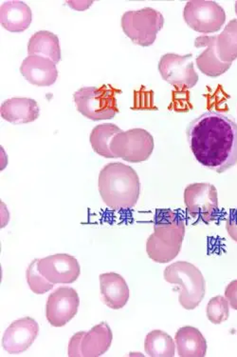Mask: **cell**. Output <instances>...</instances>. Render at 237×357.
Returning a JSON list of instances; mask_svg holds the SVG:
<instances>
[{
  "instance_id": "6da1fadb",
  "label": "cell",
  "mask_w": 237,
  "mask_h": 357,
  "mask_svg": "<svg viewBox=\"0 0 237 357\" xmlns=\"http://www.w3.org/2000/svg\"><path fill=\"white\" fill-rule=\"evenodd\" d=\"M187 139L195 160L218 174L237 164V123L231 117L209 111L190 122Z\"/></svg>"
},
{
  "instance_id": "7a4b0ae2",
  "label": "cell",
  "mask_w": 237,
  "mask_h": 357,
  "mask_svg": "<svg viewBox=\"0 0 237 357\" xmlns=\"http://www.w3.org/2000/svg\"><path fill=\"white\" fill-rule=\"evenodd\" d=\"M99 192L104 202L112 210L131 209L140 192L139 176L126 164L109 163L99 174Z\"/></svg>"
},
{
  "instance_id": "3957f363",
  "label": "cell",
  "mask_w": 237,
  "mask_h": 357,
  "mask_svg": "<svg viewBox=\"0 0 237 357\" xmlns=\"http://www.w3.org/2000/svg\"><path fill=\"white\" fill-rule=\"evenodd\" d=\"M185 236V220L174 211L158 209L154 216V233L148 237L147 252L153 261L168 263L178 257Z\"/></svg>"
},
{
  "instance_id": "277c9868",
  "label": "cell",
  "mask_w": 237,
  "mask_h": 357,
  "mask_svg": "<svg viewBox=\"0 0 237 357\" xmlns=\"http://www.w3.org/2000/svg\"><path fill=\"white\" fill-rule=\"evenodd\" d=\"M163 278L179 285V301L185 310L197 308L206 293V281L199 268L186 261L174 262L164 270Z\"/></svg>"
},
{
  "instance_id": "5b68a950",
  "label": "cell",
  "mask_w": 237,
  "mask_h": 357,
  "mask_svg": "<svg viewBox=\"0 0 237 357\" xmlns=\"http://www.w3.org/2000/svg\"><path fill=\"white\" fill-rule=\"evenodd\" d=\"M77 111L93 121L113 119L119 113L116 90L111 86L81 88L74 93Z\"/></svg>"
},
{
  "instance_id": "8992f818",
  "label": "cell",
  "mask_w": 237,
  "mask_h": 357,
  "mask_svg": "<svg viewBox=\"0 0 237 357\" xmlns=\"http://www.w3.org/2000/svg\"><path fill=\"white\" fill-rule=\"evenodd\" d=\"M164 24L163 15L153 8L129 11L122 17V28L127 38L142 47L152 45Z\"/></svg>"
},
{
  "instance_id": "52a82bcc",
  "label": "cell",
  "mask_w": 237,
  "mask_h": 357,
  "mask_svg": "<svg viewBox=\"0 0 237 357\" xmlns=\"http://www.w3.org/2000/svg\"><path fill=\"white\" fill-rule=\"evenodd\" d=\"M155 143L149 132L143 129H131L121 132L113 138L111 152L115 158H122L130 163L147 161L152 155Z\"/></svg>"
},
{
  "instance_id": "ba28073f",
  "label": "cell",
  "mask_w": 237,
  "mask_h": 357,
  "mask_svg": "<svg viewBox=\"0 0 237 357\" xmlns=\"http://www.w3.org/2000/svg\"><path fill=\"white\" fill-rule=\"evenodd\" d=\"M183 18L195 32L213 33L220 31L226 22L225 11L210 0H192L184 8Z\"/></svg>"
},
{
  "instance_id": "9c48e42d",
  "label": "cell",
  "mask_w": 237,
  "mask_h": 357,
  "mask_svg": "<svg viewBox=\"0 0 237 357\" xmlns=\"http://www.w3.org/2000/svg\"><path fill=\"white\" fill-rule=\"evenodd\" d=\"M111 327L101 322L88 332H79L72 336L69 343L70 357H98L104 356L112 343Z\"/></svg>"
},
{
  "instance_id": "30bf717a",
  "label": "cell",
  "mask_w": 237,
  "mask_h": 357,
  "mask_svg": "<svg viewBox=\"0 0 237 357\" xmlns=\"http://www.w3.org/2000/svg\"><path fill=\"white\" fill-rule=\"evenodd\" d=\"M187 213L205 223L215 220L218 213V190L209 183H193L184 191Z\"/></svg>"
},
{
  "instance_id": "8fae6325",
  "label": "cell",
  "mask_w": 237,
  "mask_h": 357,
  "mask_svg": "<svg viewBox=\"0 0 237 357\" xmlns=\"http://www.w3.org/2000/svg\"><path fill=\"white\" fill-rule=\"evenodd\" d=\"M193 54L179 56L166 54L161 57L158 71L161 77L169 84L181 89H191L199 82V75L193 63Z\"/></svg>"
},
{
  "instance_id": "7c38bea8",
  "label": "cell",
  "mask_w": 237,
  "mask_h": 357,
  "mask_svg": "<svg viewBox=\"0 0 237 357\" xmlns=\"http://www.w3.org/2000/svg\"><path fill=\"white\" fill-rule=\"evenodd\" d=\"M79 305V296L74 289L60 287L47 301V320L53 327H63L77 314Z\"/></svg>"
},
{
  "instance_id": "4fadbf2b",
  "label": "cell",
  "mask_w": 237,
  "mask_h": 357,
  "mask_svg": "<svg viewBox=\"0 0 237 357\" xmlns=\"http://www.w3.org/2000/svg\"><path fill=\"white\" fill-rule=\"evenodd\" d=\"M38 266L41 275L53 284L74 283L81 273L78 260L67 254H57L38 259Z\"/></svg>"
},
{
  "instance_id": "5bb4252c",
  "label": "cell",
  "mask_w": 237,
  "mask_h": 357,
  "mask_svg": "<svg viewBox=\"0 0 237 357\" xmlns=\"http://www.w3.org/2000/svg\"><path fill=\"white\" fill-rule=\"evenodd\" d=\"M39 326L32 317L15 320L5 331L2 345L7 353L19 354L27 351L38 337Z\"/></svg>"
},
{
  "instance_id": "9a60e30c",
  "label": "cell",
  "mask_w": 237,
  "mask_h": 357,
  "mask_svg": "<svg viewBox=\"0 0 237 357\" xmlns=\"http://www.w3.org/2000/svg\"><path fill=\"white\" fill-rule=\"evenodd\" d=\"M20 73L31 84L39 87L54 85L58 77L56 63L51 59L39 56H28L20 66Z\"/></svg>"
},
{
  "instance_id": "2e32d148",
  "label": "cell",
  "mask_w": 237,
  "mask_h": 357,
  "mask_svg": "<svg viewBox=\"0 0 237 357\" xmlns=\"http://www.w3.org/2000/svg\"><path fill=\"white\" fill-rule=\"evenodd\" d=\"M215 41L216 36H200L195 40L197 48H205L195 59L197 66L202 74L211 77H218L225 74L231 66V63L220 61L216 53Z\"/></svg>"
},
{
  "instance_id": "e0dca14e",
  "label": "cell",
  "mask_w": 237,
  "mask_h": 357,
  "mask_svg": "<svg viewBox=\"0 0 237 357\" xmlns=\"http://www.w3.org/2000/svg\"><path fill=\"white\" fill-rule=\"evenodd\" d=\"M101 301L112 310L126 306L130 296L129 286L122 275L116 273H103L99 276Z\"/></svg>"
},
{
  "instance_id": "ac0fdd59",
  "label": "cell",
  "mask_w": 237,
  "mask_h": 357,
  "mask_svg": "<svg viewBox=\"0 0 237 357\" xmlns=\"http://www.w3.org/2000/svg\"><path fill=\"white\" fill-rule=\"evenodd\" d=\"M0 114L2 119L10 123L26 124L38 119L40 109L35 99L14 98L7 99L2 103Z\"/></svg>"
},
{
  "instance_id": "d6986e66",
  "label": "cell",
  "mask_w": 237,
  "mask_h": 357,
  "mask_svg": "<svg viewBox=\"0 0 237 357\" xmlns=\"http://www.w3.org/2000/svg\"><path fill=\"white\" fill-rule=\"evenodd\" d=\"M0 20L2 27L9 32H24L33 22V12L24 2L11 0L1 5Z\"/></svg>"
},
{
  "instance_id": "ffe728a7",
  "label": "cell",
  "mask_w": 237,
  "mask_h": 357,
  "mask_svg": "<svg viewBox=\"0 0 237 357\" xmlns=\"http://www.w3.org/2000/svg\"><path fill=\"white\" fill-rule=\"evenodd\" d=\"M174 340L181 357H203L207 353V341L197 328L191 326L181 328Z\"/></svg>"
},
{
  "instance_id": "44dd1931",
  "label": "cell",
  "mask_w": 237,
  "mask_h": 357,
  "mask_svg": "<svg viewBox=\"0 0 237 357\" xmlns=\"http://www.w3.org/2000/svg\"><path fill=\"white\" fill-rule=\"evenodd\" d=\"M28 56H39L51 59L54 63L61 61V49L58 36L49 31H39L28 43Z\"/></svg>"
},
{
  "instance_id": "7402d4cb",
  "label": "cell",
  "mask_w": 237,
  "mask_h": 357,
  "mask_svg": "<svg viewBox=\"0 0 237 357\" xmlns=\"http://www.w3.org/2000/svg\"><path fill=\"white\" fill-rule=\"evenodd\" d=\"M215 48L221 61L233 63L237 59V20H231L216 36Z\"/></svg>"
},
{
  "instance_id": "603a6c76",
  "label": "cell",
  "mask_w": 237,
  "mask_h": 357,
  "mask_svg": "<svg viewBox=\"0 0 237 357\" xmlns=\"http://www.w3.org/2000/svg\"><path fill=\"white\" fill-rule=\"evenodd\" d=\"M121 132L122 130L115 124L97 125L91 131L90 138V144L95 152L106 158H115L111 152V144L113 138Z\"/></svg>"
},
{
  "instance_id": "cb8c5ba5",
  "label": "cell",
  "mask_w": 237,
  "mask_h": 357,
  "mask_svg": "<svg viewBox=\"0 0 237 357\" xmlns=\"http://www.w3.org/2000/svg\"><path fill=\"white\" fill-rule=\"evenodd\" d=\"M145 350L151 357H173L176 353V344L168 333L155 330L145 337Z\"/></svg>"
},
{
  "instance_id": "d4e9b609",
  "label": "cell",
  "mask_w": 237,
  "mask_h": 357,
  "mask_svg": "<svg viewBox=\"0 0 237 357\" xmlns=\"http://www.w3.org/2000/svg\"><path fill=\"white\" fill-rule=\"evenodd\" d=\"M208 319L213 324L218 325L225 322L230 317V304L226 297L218 296L211 298L206 309Z\"/></svg>"
},
{
  "instance_id": "484cf974",
  "label": "cell",
  "mask_w": 237,
  "mask_h": 357,
  "mask_svg": "<svg viewBox=\"0 0 237 357\" xmlns=\"http://www.w3.org/2000/svg\"><path fill=\"white\" fill-rule=\"evenodd\" d=\"M38 259H35L28 265L26 278L31 290L36 294H44L53 290L54 284L47 280L38 270Z\"/></svg>"
},
{
  "instance_id": "4316f807",
  "label": "cell",
  "mask_w": 237,
  "mask_h": 357,
  "mask_svg": "<svg viewBox=\"0 0 237 357\" xmlns=\"http://www.w3.org/2000/svg\"><path fill=\"white\" fill-rule=\"evenodd\" d=\"M226 230L231 238L237 242V209L230 211L226 221Z\"/></svg>"
},
{
  "instance_id": "83f0119b",
  "label": "cell",
  "mask_w": 237,
  "mask_h": 357,
  "mask_svg": "<svg viewBox=\"0 0 237 357\" xmlns=\"http://www.w3.org/2000/svg\"><path fill=\"white\" fill-rule=\"evenodd\" d=\"M225 297L229 304L237 311V280L231 281L225 289Z\"/></svg>"
},
{
  "instance_id": "f1b7e54d",
  "label": "cell",
  "mask_w": 237,
  "mask_h": 357,
  "mask_svg": "<svg viewBox=\"0 0 237 357\" xmlns=\"http://www.w3.org/2000/svg\"><path fill=\"white\" fill-rule=\"evenodd\" d=\"M236 14L237 15V1L236 2Z\"/></svg>"
}]
</instances>
